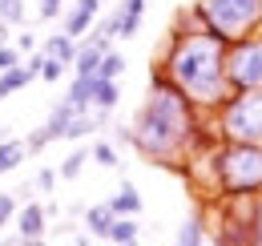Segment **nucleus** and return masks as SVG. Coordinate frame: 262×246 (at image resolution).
<instances>
[{
  "mask_svg": "<svg viewBox=\"0 0 262 246\" xmlns=\"http://www.w3.org/2000/svg\"><path fill=\"white\" fill-rule=\"evenodd\" d=\"M250 246H262V194H254V226H250Z\"/></svg>",
  "mask_w": 262,
  "mask_h": 246,
  "instance_id": "25",
  "label": "nucleus"
},
{
  "mask_svg": "<svg viewBox=\"0 0 262 246\" xmlns=\"http://www.w3.org/2000/svg\"><path fill=\"white\" fill-rule=\"evenodd\" d=\"M36 186H40L45 194H53V186H57V170H49V166H45V170L36 174Z\"/></svg>",
  "mask_w": 262,
  "mask_h": 246,
  "instance_id": "28",
  "label": "nucleus"
},
{
  "mask_svg": "<svg viewBox=\"0 0 262 246\" xmlns=\"http://www.w3.org/2000/svg\"><path fill=\"white\" fill-rule=\"evenodd\" d=\"M12 214H16V202H12V194H0V230L12 222Z\"/></svg>",
  "mask_w": 262,
  "mask_h": 246,
  "instance_id": "27",
  "label": "nucleus"
},
{
  "mask_svg": "<svg viewBox=\"0 0 262 246\" xmlns=\"http://www.w3.org/2000/svg\"><path fill=\"white\" fill-rule=\"evenodd\" d=\"M121 246H137V242H121Z\"/></svg>",
  "mask_w": 262,
  "mask_h": 246,
  "instance_id": "32",
  "label": "nucleus"
},
{
  "mask_svg": "<svg viewBox=\"0 0 262 246\" xmlns=\"http://www.w3.org/2000/svg\"><path fill=\"white\" fill-rule=\"evenodd\" d=\"M145 4L149 0H121L117 8H113V16H117V36H137V29H141V16H145Z\"/></svg>",
  "mask_w": 262,
  "mask_h": 246,
  "instance_id": "9",
  "label": "nucleus"
},
{
  "mask_svg": "<svg viewBox=\"0 0 262 246\" xmlns=\"http://www.w3.org/2000/svg\"><path fill=\"white\" fill-rule=\"evenodd\" d=\"M226 81L230 89H262V32L226 49Z\"/></svg>",
  "mask_w": 262,
  "mask_h": 246,
  "instance_id": "6",
  "label": "nucleus"
},
{
  "mask_svg": "<svg viewBox=\"0 0 262 246\" xmlns=\"http://www.w3.org/2000/svg\"><path fill=\"white\" fill-rule=\"evenodd\" d=\"M36 49H40V40H36L33 32H20V36H16V53H20V57H33Z\"/></svg>",
  "mask_w": 262,
  "mask_h": 246,
  "instance_id": "26",
  "label": "nucleus"
},
{
  "mask_svg": "<svg viewBox=\"0 0 262 246\" xmlns=\"http://www.w3.org/2000/svg\"><path fill=\"white\" fill-rule=\"evenodd\" d=\"M45 230H49V210L40 202L20 206V214H16V238H45Z\"/></svg>",
  "mask_w": 262,
  "mask_h": 246,
  "instance_id": "8",
  "label": "nucleus"
},
{
  "mask_svg": "<svg viewBox=\"0 0 262 246\" xmlns=\"http://www.w3.org/2000/svg\"><path fill=\"white\" fill-rule=\"evenodd\" d=\"M0 246H20V238H0Z\"/></svg>",
  "mask_w": 262,
  "mask_h": 246,
  "instance_id": "31",
  "label": "nucleus"
},
{
  "mask_svg": "<svg viewBox=\"0 0 262 246\" xmlns=\"http://www.w3.org/2000/svg\"><path fill=\"white\" fill-rule=\"evenodd\" d=\"M29 157L25 150V141H16V137H4L0 141V174H12V170H20V161Z\"/></svg>",
  "mask_w": 262,
  "mask_h": 246,
  "instance_id": "16",
  "label": "nucleus"
},
{
  "mask_svg": "<svg viewBox=\"0 0 262 246\" xmlns=\"http://www.w3.org/2000/svg\"><path fill=\"white\" fill-rule=\"evenodd\" d=\"M20 246H45V238H20Z\"/></svg>",
  "mask_w": 262,
  "mask_h": 246,
  "instance_id": "29",
  "label": "nucleus"
},
{
  "mask_svg": "<svg viewBox=\"0 0 262 246\" xmlns=\"http://www.w3.org/2000/svg\"><path fill=\"white\" fill-rule=\"evenodd\" d=\"M226 49L230 45L222 36H214L206 29H186V32L165 36L158 65L165 69V77L182 89V97L198 113H214L234 93L226 81Z\"/></svg>",
  "mask_w": 262,
  "mask_h": 246,
  "instance_id": "2",
  "label": "nucleus"
},
{
  "mask_svg": "<svg viewBox=\"0 0 262 246\" xmlns=\"http://www.w3.org/2000/svg\"><path fill=\"white\" fill-rule=\"evenodd\" d=\"M40 53L53 57V61H61V65H73V57H77V40L65 36V32H49L45 45H40Z\"/></svg>",
  "mask_w": 262,
  "mask_h": 246,
  "instance_id": "11",
  "label": "nucleus"
},
{
  "mask_svg": "<svg viewBox=\"0 0 262 246\" xmlns=\"http://www.w3.org/2000/svg\"><path fill=\"white\" fill-rule=\"evenodd\" d=\"M137 234H141L137 218H113V226H109V242H113V246H121V242H137Z\"/></svg>",
  "mask_w": 262,
  "mask_h": 246,
  "instance_id": "17",
  "label": "nucleus"
},
{
  "mask_svg": "<svg viewBox=\"0 0 262 246\" xmlns=\"http://www.w3.org/2000/svg\"><path fill=\"white\" fill-rule=\"evenodd\" d=\"M113 218H117V214H113L105 202L89 206V210H85V226H89L85 234H89V238H109V226H113Z\"/></svg>",
  "mask_w": 262,
  "mask_h": 246,
  "instance_id": "12",
  "label": "nucleus"
},
{
  "mask_svg": "<svg viewBox=\"0 0 262 246\" xmlns=\"http://www.w3.org/2000/svg\"><path fill=\"white\" fill-rule=\"evenodd\" d=\"M210 117L226 146H262V89H234Z\"/></svg>",
  "mask_w": 262,
  "mask_h": 246,
  "instance_id": "5",
  "label": "nucleus"
},
{
  "mask_svg": "<svg viewBox=\"0 0 262 246\" xmlns=\"http://www.w3.org/2000/svg\"><path fill=\"white\" fill-rule=\"evenodd\" d=\"M89 157H93L97 166H105V170H117V166H121V157H117V146H113V141H97V146L89 150Z\"/></svg>",
  "mask_w": 262,
  "mask_h": 246,
  "instance_id": "20",
  "label": "nucleus"
},
{
  "mask_svg": "<svg viewBox=\"0 0 262 246\" xmlns=\"http://www.w3.org/2000/svg\"><path fill=\"white\" fill-rule=\"evenodd\" d=\"M85 161H89V150H73V154H69L65 161L57 166V178H65V182H73V178L81 174V166H85Z\"/></svg>",
  "mask_w": 262,
  "mask_h": 246,
  "instance_id": "19",
  "label": "nucleus"
},
{
  "mask_svg": "<svg viewBox=\"0 0 262 246\" xmlns=\"http://www.w3.org/2000/svg\"><path fill=\"white\" fill-rule=\"evenodd\" d=\"M190 8L198 29L222 36L226 45L262 32V0H194Z\"/></svg>",
  "mask_w": 262,
  "mask_h": 246,
  "instance_id": "3",
  "label": "nucleus"
},
{
  "mask_svg": "<svg viewBox=\"0 0 262 246\" xmlns=\"http://www.w3.org/2000/svg\"><path fill=\"white\" fill-rule=\"evenodd\" d=\"M173 246H206V218H202V214H190L182 226H178Z\"/></svg>",
  "mask_w": 262,
  "mask_h": 246,
  "instance_id": "13",
  "label": "nucleus"
},
{
  "mask_svg": "<svg viewBox=\"0 0 262 246\" xmlns=\"http://www.w3.org/2000/svg\"><path fill=\"white\" fill-rule=\"evenodd\" d=\"M36 12H40V20H61L65 16V0H40Z\"/></svg>",
  "mask_w": 262,
  "mask_h": 246,
  "instance_id": "23",
  "label": "nucleus"
},
{
  "mask_svg": "<svg viewBox=\"0 0 262 246\" xmlns=\"http://www.w3.org/2000/svg\"><path fill=\"white\" fill-rule=\"evenodd\" d=\"M218 198H254L262 194V146H218L214 150Z\"/></svg>",
  "mask_w": 262,
  "mask_h": 246,
  "instance_id": "4",
  "label": "nucleus"
},
{
  "mask_svg": "<svg viewBox=\"0 0 262 246\" xmlns=\"http://www.w3.org/2000/svg\"><path fill=\"white\" fill-rule=\"evenodd\" d=\"M0 45H8V25H0Z\"/></svg>",
  "mask_w": 262,
  "mask_h": 246,
  "instance_id": "30",
  "label": "nucleus"
},
{
  "mask_svg": "<svg viewBox=\"0 0 262 246\" xmlns=\"http://www.w3.org/2000/svg\"><path fill=\"white\" fill-rule=\"evenodd\" d=\"M16 65H25V57L16 53V45H0V73L4 69H16Z\"/></svg>",
  "mask_w": 262,
  "mask_h": 246,
  "instance_id": "24",
  "label": "nucleus"
},
{
  "mask_svg": "<svg viewBox=\"0 0 262 246\" xmlns=\"http://www.w3.org/2000/svg\"><path fill=\"white\" fill-rule=\"evenodd\" d=\"M198 113L194 105L182 97V89L165 77V69L154 61L149 73V97L141 101L137 117H133V150L158 166H182L190 150H194V133H198Z\"/></svg>",
  "mask_w": 262,
  "mask_h": 246,
  "instance_id": "1",
  "label": "nucleus"
},
{
  "mask_svg": "<svg viewBox=\"0 0 262 246\" xmlns=\"http://www.w3.org/2000/svg\"><path fill=\"white\" fill-rule=\"evenodd\" d=\"M101 4H105V0H69L65 16H61V32H65V36H73V40H81L85 32L97 25Z\"/></svg>",
  "mask_w": 262,
  "mask_h": 246,
  "instance_id": "7",
  "label": "nucleus"
},
{
  "mask_svg": "<svg viewBox=\"0 0 262 246\" xmlns=\"http://www.w3.org/2000/svg\"><path fill=\"white\" fill-rule=\"evenodd\" d=\"M117 101H121V85H117V81H101V77H93V109L113 113Z\"/></svg>",
  "mask_w": 262,
  "mask_h": 246,
  "instance_id": "14",
  "label": "nucleus"
},
{
  "mask_svg": "<svg viewBox=\"0 0 262 246\" xmlns=\"http://www.w3.org/2000/svg\"><path fill=\"white\" fill-rule=\"evenodd\" d=\"M33 77H36V69H33L29 61L16 65V69H4V73H0V97H12L16 89H25Z\"/></svg>",
  "mask_w": 262,
  "mask_h": 246,
  "instance_id": "15",
  "label": "nucleus"
},
{
  "mask_svg": "<svg viewBox=\"0 0 262 246\" xmlns=\"http://www.w3.org/2000/svg\"><path fill=\"white\" fill-rule=\"evenodd\" d=\"M25 20V0H0V25H20Z\"/></svg>",
  "mask_w": 262,
  "mask_h": 246,
  "instance_id": "22",
  "label": "nucleus"
},
{
  "mask_svg": "<svg viewBox=\"0 0 262 246\" xmlns=\"http://www.w3.org/2000/svg\"><path fill=\"white\" fill-rule=\"evenodd\" d=\"M105 206H109L117 218H137V214H141V194H137V186H133V182H121V186H117V194L105 198Z\"/></svg>",
  "mask_w": 262,
  "mask_h": 246,
  "instance_id": "10",
  "label": "nucleus"
},
{
  "mask_svg": "<svg viewBox=\"0 0 262 246\" xmlns=\"http://www.w3.org/2000/svg\"><path fill=\"white\" fill-rule=\"evenodd\" d=\"M65 73H69V65H61V61H53V57H45V53H40V73H36L40 81H49V85H53V81H61Z\"/></svg>",
  "mask_w": 262,
  "mask_h": 246,
  "instance_id": "21",
  "label": "nucleus"
},
{
  "mask_svg": "<svg viewBox=\"0 0 262 246\" xmlns=\"http://www.w3.org/2000/svg\"><path fill=\"white\" fill-rule=\"evenodd\" d=\"M121 73H125V57H121L117 49H109V53L101 57V65H97V77L101 81H117Z\"/></svg>",
  "mask_w": 262,
  "mask_h": 246,
  "instance_id": "18",
  "label": "nucleus"
}]
</instances>
